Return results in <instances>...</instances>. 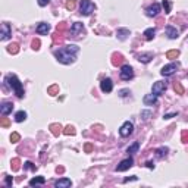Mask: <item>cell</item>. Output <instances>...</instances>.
Returning a JSON list of instances; mask_svg holds the SVG:
<instances>
[{
  "instance_id": "cell-11",
  "label": "cell",
  "mask_w": 188,
  "mask_h": 188,
  "mask_svg": "<svg viewBox=\"0 0 188 188\" xmlns=\"http://www.w3.org/2000/svg\"><path fill=\"white\" fill-rule=\"evenodd\" d=\"M100 88L103 93H110L113 90V81H112L110 78H104V79H101L100 82Z\"/></svg>"
},
{
  "instance_id": "cell-13",
  "label": "cell",
  "mask_w": 188,
  "mask_h": 188,
  "mask_svg": "<svg viewBox=\"0 0 188 188\" xmlns=\"http://www.w3.org/2000/svg\"><path fill=\"white\" fill-rule=\"evenodd\" d=\"M12 110H13V103H12V101H3V103L0 104V113L3 116L9 115Z\"/></svg>"
},
{
  "instance_id": "cell-2",
  "label": "cell",
  "mask_w": 188,
  "mask_h": 188,
  "mask_svg": "<svg viewBox=\"0 0 188 188\" xmlns=\"http://www.w3.org/2000/svg\"><path fill=\"white\" fill-rule=\"evenodd\" d=\"M5 81H6V84H8V85H9V87L13 90V93L16 94V97H18V99H24V96H25L24 87H22V82L18 79V77H16V75H12V74L6 75Z\"/></svg>"
},
{
  "instance_id": "cell-24",
  "label": "cell",
  "mask_w": 188,
  "mask_h": 188,
  "mask_svg": "<svg viewBox=\"0 0 188 188\" xmlns=\"http://www.w3.org/2000/svg\"><path fill=\"white\" fill-rule=\"evenodd\" d=\"M25 119H27V112H24V110L16 112V115H15V121L16 122H24Z\"/></svg>"
},
{
  "instance_id": "cell-44",
  "label": "cell",
  "mask_w": 188,
  "mask_h": 188,
  "mask_svg": "<svg viewBox=\"0 0 188 188\" xmlns=\"http://www.w3.org/2000/svg\"><path fill=\"white\" fill-rule=\"evenodd\" d=\"M2 126H9V121H8L6 118H3V119H2Z\"/></svg>"
},
{
  "instance_id": "cell-41",
  "label": "cell",
  "mask_w": 188,
  "mask_h": 188,
  "mask_svg": "<svg viewBox=\"0 0 188 188\" xmlns=\"http://www.w3.org/2000/svg\"><path fill=\"white\" fill-rule=\"evenodd\" d=\"M38 46H40V41H38V40H34V41H33V48H35V50H38Z\"/></svg>"
},
{
  "instance_id": "cell-17",
  "label": "cell",
  "mask_w": 188,
  "mask_h": 188,
  "mask_svg": "<svg viewBox=\"0 0 188 188\" xmlns=\"http://www.w3.org/2000/svg\"><path fill=\"white\" fill-rule=\"evenodd\" d=\"M35 31H37V34H40V35H47V33L50 31V25H48L47 22H41V24L37 25Z\"/></svg>"
},
{
  "instance_id": "cell-27",
  "label": "cell",
  "mask_w": 188,
  "mask_h": 188,
  "mask_svg": "<svg viewBox=\"0 0 188 188\" xmlns=\"http://www.w3.org/2000/svg\"><path fill=\"white\" fill-rule=\"evenodd\" d=\"M50 130H52V132H53V135H59L60 132H62V128H60V125H56V124H53V125H50Z\"/></svg>"
},
{
  "instance_id": "cell-36",
  "label": "cell",
  "mask_w": 188,
  "mask_h": 188,
  "mask_svg": "<svg viewBox=\"0 0 188 188\" xmlns=\"http://www.w3.org/2000/svg\"><path fill=\"white\" fill-rule=\"evenodd\" d=\"M12 163H13V166H12L13 170H18V169H19V159H13L12 160Z\"/></svg>"
},
{
  "instance_id": "cell-20",
  "label": "cell",
  "mask_w": 188,
  "mask_h": 188,
  "mask_svg": "<svg viewBox=\"0 0 188 188\" xmlns=\"http://www.w3.org/2000/svg\"><path fill=\"white\" fill-rule=\"evenodd\" d=\"M155 34H156V29L155 28H147L144 31V34H143V35H144V38L147 40V41H151V40L155 38Z\"/></svg>"
},
{
  "instance_id": "cell-6",
  "label": "cell",
  "mask_w": 188,
  "mask_h": 188,
  "mask_svg": "<svg viewBox=\"0 0 188 188\" xmlns=\"http://www.w3.org/2000/svg\"><path fill=\"white\" fill-rule=\"evenodd\" d=\"M132 132H134V124L130 121L124 122L122 126L119 128V135H121V137H130Z\"/></svg>"
},
{
  "instance_id": "cell-42",
  "label": "cell",
  "mask_w": 188,
  "mask_h": 188,
  "mask_svg": "<svg viewBox=\"0 0 188 188\" xmlns=\"http://www.w3.org/2000/svg\"><path fill=\"white\" fill-rule=\"evenodd\" d=\"M145 166L149 169H155V163L151 162V160H149V162H145Z\"/></svg>"
},
{
  "instance_id": "cell-8",
  "label": "cell",
  "mask_w": 188,
  "mask_h": 188,
  "mask_svg": "<svg viewBox=\"0 0 188 188\" xmlns=\"http://www.w3.org/2000/svg\"><path fill=\"white\" fill-rule=\"evenodd\" d=\"M132 165H134V159H132V157L124 159L121 163L116 166V172H125V170H128L130 168H132Z\"/></svg>"
},
{
  "instance_id": "cell-34",
  "label": "cell",
  "mask_w": 188,
  "mask_h": 188,
  "mask_svg": "<svg viewBox=\"0 0 188 188\" xmlns=\"http://www.w3.org/2000/svg\"><path fill=\"white\" fill-rule=\"evenodd\" d=\"M24 169H31V170H35V169H37V166H35V165H33L31 162H25V163H24Z\"/></svg>"
},
{
  "instance_id": "cell-40",
  "label": "cell",
  "mask_w": 188,
  "mask_h": 188,
  "mask_svg": "<svg viewBox=\"0 0 188 188\" xmlns=\"http://www.w3.org/2000/svg\"><path fill=\"white\" fill-rule=\"evenodd\" d=\"M178 115V112H174V113H168V115H165L163 118L165 119H170V118H174V116H176Z\"/></svg>"
},
{
  "instance_id": "cell-30",
  "label": "cell",
  "mask_w": 188,
  "mask_h": 188,
  "mask_svg": "<svg viewBox=\"0 0 188 188\" xmlns=\"http://www.w3.org/2000/svg\"><path fill=\"white\" fill-rule=\"evenodd\" d=\"M63 134L65 135H74L75 134V130H74V126H66V128H65V131H63Z\"/></svg>"
},
{
  "instance_id": "cell-45",
  "label": "cell",
  "mask_w": 188,
  "mask_h": 188,
  "mask_svg": "<svg viewBox=\"0 0 188 188\" xmlns=\"http://www.w3.org/2000/svg\"><path fill=\"white\" fill-rule=\"evenodd\" d=\"M91 150H93L91 144H85V151H91Z\"/></svg>"
},
{
  "instance_id": "cell-15",
  "label": "cell",
  "mask_w": 188,
  "mask_h": 188,
  "mask_svg": "<svg viewBox=\"0 0 188 188\" xmlns=\"http://www.w3.org/2000/svg\"><path fill=\"white\" fill-rule=\"evenodd\" d=\"M157 97L159 96H156V94H145L144 99H143V101H144V104L145 106H153V104H156L157 103Z\"/></svg>"
},
{
  "instance_id": "cell-26",
  "label": "cell",
  "mask_w": 188,
  "mask_h": 188,
  "mask_svg": "<svg viewBox=\"0 0 188 188\" xmlns=\"http://www.w3.org/2000/svg\"><path fill=\"white\" fill-rule=\"evenodd\" d=\"M179 56V50H169L166 53V58L168 59H176Z\"/></svg>"
},
{
  "instance_id": "cell-39",
  "label": "cell",
  "mask_w": 188,
  "mask_h": 188,
  "mask_svg": "<svg viewBox=\"0 0 188 188\" xmlns=\"http://www.w3.org/2000/svg\"><path fill=\"white\" fill-rule=\"evenodd\" d=\"M128 94H131L130 90H121V91H119V96L121 97H125V96H128Z\"/></svg>"
},
{
  "instance_id": "cell-22",
  "label": "cell",
  "mask_w": 188,
  "mask_h": 188,
  "mask_svg": "<svg viewBox=\"0 0 188 188\" xmlns=\"http://www.w3.org/2000/svg\"><path fill=\"white\" fill-rule=\"evenodd\" d=\"M138 149H140V143H138V141H135L134 144H131L130 147L126 149V153H128V155H134V153L138 151Z\"/></svg>"
},
{
  "instance_id": "cell-31",
  "label": "cell",
  "mask_w": 188,
  "mask_h": 188,
  "mask_svg": "<svg viewBox=\"0 0 188 188\" xmlns=\"http://www.w3.org/2000/svg\"><path fill=\"white\" fill-rule=\"evenodd\" d=\"M5 184H6V187H12V184H13V178H12L10 175H6V176H5Z\"/></svg>"
},
{
  "instance_id": "cell-28",
  "label": "cell",
  "mask_w": 188,
  "mask_h": 188,
  "mask_svg": "<svg viewBox=\"0 0 188 188\" xmlns=\"http://www.w3.org/2000/svg\"><path fill=\"white\" fill-rule=\"evenodd\" d=\"M162 5H163V9H165V13H170V2L169 0H163L162 2Z\"/></svg>"
},
{
  "instance_id": "cell-7",
  "label": "cell",
  "mask_w": 188,
  "mask_h": 188,
  "mask_svg": "<svg viewBox=\"0 0 188 188\" xmlns=\"http://www.w3.org/2000/svg\"><path fill=\"white\" fill-rule=\"evenodd\" d=\"M166 88H168L166 81H156L153 84V87H151V93L156 94V96H160V94H163L166 91Z\"/></svg>"
},
{
  "instance_id": "cell-25",
  "label": "cell",
  "mask_w": 188,
  "mask_h": 188,
  "mask_svg": "<svg viewBox=\"0 0 188 188\" xmlns=\"http://www.w3.org/2000/svg\"><path fill=\"white\" fill-rule=\"evenodd\" d=\"M8 52H9V53H12V54H16L18 52H19V46H18L16 43H12L9 47H8Z\"/></svg>"
},
{
  "instance_id": "cell-10",
  "label": "cell",
  "mask_w": 188,
  "mask_h": 188,
  "mask_svg": "<svg viewBox=\"0 0 188 188\" xmlns=\"http://www.w3.org/2000/svg\"><path fill=\"white\" fill-rule=\"evenodd\" d=\"M160 12V5L159 3H153V5H150L147 9H145V15L147 16H150V18H155V16H157Z\"/></svg>"
},
{
  "instance_id": "cell-29",
  "label": "cell",
  "mask_w": 188,
  "mask_h": 188,
  "mask_svg": "<svg viewBox=\"0 0 188 188\" xmlns=\"http://www.w3.org/2000/svg\"><path fill=\"white\" fill-rule=\"evenodd\" d=\"M174 90H175V93H176V94H182V93H184V87L179 84V82H175Z\"/></svg>"
},
{
  "instance_id": "cell-16",
  "label": "cell",
  "mask_w": 188,
  "mask_h": 188,
  "mask_svg": "<svg viewBox=\"0 0 188 188\" xmlns=\"http://www.w3.org/2000/svg\"><path fill=\"white\" fill-rule=\"evenodd\" d=\"M71 185H72V181L69 178H60L54 182V187L56 188H69Z\"/></svg>"
},
{
  "instance_id": "cell-4",
  "label": "cell",
  "mask_w": 188,
  "mask_h": 188,
  "mask_svg": "<svg viewBox=\"0 0 188 188\" xmlns=\"http://www.w3.org/2000/svg\"><path fill=\"white\" fill-rule=\"evenodd\" d=\"M119 77H121V79H124V81H130V79L134 78V69H132L130 65H124V66L121 68Z\"/></svg>"
},
{
  "instance_id": "cell-3",
  "label": "cell",
  "mask_w": 188,
  "mask_h": 188,
  "mask_svg": "<svg viewBox=\"0 0 188 188\" xmlns=\"http://www.w3.org/2000/svg\"><path fill=\"white\" fill-rule=\"evenodd\" d=\"M96 9V6L93 2L90 0H81V3H79V13L84 15V16H90V15L94 12Z\"/></svg>"
},
{
  "instance_id": "cell-5",
  "label": "cell",
  "mask_w": 188,
  "mask_h": 188,
  "mask_svg": "<svg viewBox=\"0 0 188 188\" xmlns=\"http://www.w3.org/2000/svg\"><path fill=\"white\" fill-rule=\"evenodd\" d=\"M178 68H179V62L176 63H169V65H166V66L162 68V71H160V74L163 75V77H170V75H174L176 71H178Z\"/></svg>"
},
{
  "instance_id": "cell-38",
  "label": "cell",
  "mask_w": 188,
  "mask_h": 188,
  "mask_svg": "<svg viewBox=\"0 0 188 188\" xmlns=\"http://www.w3.org/2000/svg\"><path fill=\"white\" fill-rule=\"evenodd\" d=\"M38 2V5L41 6V8H44V6H47L48 3H50V0H37Z\"/></svg>"
},
{
  "instance_id": "cell-19",
  "label": "cell",
  "mask_w": 188,
  "mask_h": 188,
  "mask_svg": "<svg viewBox=\"0 0 188 188\" xmlns=\"http://www.w3.org/2000/svg\"><path fill=\"white\" fill-rule=\"evenodd\" d=\"M137 59L140 60V62L143 63H149L151 59H153V53H143V54H138L137 56Z\"/></svg>"
},
{
  "instance_id": "cell-14",
  "label": "cell",
  "mask_w": 188,
  "mask_h": 188,
  "mask_svg": "<svg viewBox=\"0 0 188 188\" xmlns=\"http://www.w3.org/2000/svg\"><path fill=\"white\" fill-rule=\"evenodd\" d=\"M166 35H168L170 40H176L179 37V31L172 25H168L166 27Z\"/></svg>"
},
{
  "instance_id": "cell-21",
  "label": "cell",
  "mask_w": 188,
  "mask_h": 188,
  "mask_svg": "<svg viewBox=\"0 0 188 188\" xmlns=\"http://www.w3.org/2000/svg\"><path fill=\"white\" fill-rule=\"evenodd\" d=\"M168 151H169V149H168V147H159V149H156V150H155L156 156H157L159 159H162V157H165V156L168 155Z\"/></svg>"
},
{
  "instance_id": "cell-18",
  "label": "cell",
  "mask_w": 188,
  "mask_h": 188,
  "mask_svg": "<svg viewBox=\"0 0 188 188\" xmlns=\"http://www.w3.org/2000/svg\"><path fill=\"white\" fill-rule=\"evenodd\" d=\"M130 29L126 28H119L118 31H116V37H118V40H121V41H124V40L128 38V35H130Z\"/></svg>"
},
{
  "instance_id": "cell-32",
  "label": "cell",
  "mask_w": 188,
  "mask_h": 188,
  "mask_svg": "<svg viewBox=\"0 0 188 188\" xmlns=\"http://www.w3.org/2000/svg\"><path fill=\"white\" fill-rule=\"evenodd\" d=\"M19 140H21V135L18 134V132H13V134L10 135V141H12V143H18Z\"/></svg>"
},
{
  "instance_id": "cell-1",
  "label": "cell",
  "mask_w": 188,
  "mask_h": 188,
  "mask_svg": "<svg viewBox=\"0 0 188 188\" xmlns=\"http://www.w3.org/2000/svg\"><path fill=\"white\" fill-rule=\"evenodd\" d=\"M79 52V47L75 44H68L65 47H60L58 50H54L53 54L58 59V62L63 63V65H71L77 60V54Z\"/></svg>"
},
{
  "instance_id": "cell-33",
  "label": "cell",
  "mask_w": 188,
  "mask_h": 188,
  "mask_svg": "<svg viewBox=\"0 0 188 188\" xmlns=\"http://www.w3.org/2000/svg\"><path fill=\"white\" fill-rule=\"evenodd\" d=\"M150 116H151V110H143L141 112V118H143L144 121H147Z\"/></svg>"
},
{
  "instance_id": "cell-12",
  "label": "cell",
  "mask_w": 188,
  "mask_h": 188,
  "mask_svg": "<svg viewBox=\"0 0 188 188\" xmlns=\"http://www.w3.org/2000/svg\"><path fill=\"white\" fill-rule=\"evenodd\" d=\"M84 33V25L81 24V22H75V24H72V27H71V29H69V34L72 35V37H78L79 34Z\"/></svg>"
},
{
  "instance_id": "cell-37",
  "label": "cell",
  "mask_w": 188,
  "mask_h": 188,
  "mask_svg": "<svg viewBox=\"0 0 188 188\" xmlns=\"http://www.w3.org/2000/svg\"><path fill=\"white\" fill-rule=\"evenodd\" d=\"M58 90H59V88H58V85H53V87H50V88H48V93H50L52 96H56L54 93L58 91Z\"/></svg>"
},
{
  "instance_id": "cell-23",
  "label": "cell",
  "mask_w": 188,
  "mask_h": 188,
  "mask_svg": "<svg viewBox=\"0 0 188 188\" xmlns=\"http://www.w3.org/2000/svg\"><path fill=\"white\" fill-rule=\"evenodd\" d=\"M44 182H46V179H44L43 176H35V178H33L29 181V185H31V187H34V185H43Z\"/></svg>"
},
{
  "instance_id": "cell-9",
  "label": "cell",
  "mask_w": 188,
  "mask_h": 188,
  "mask_svg": "<svg viewBox=\"0 0 188 188\" xmlns=\"http://www.w3.org/2000/svg\"><path fill=\"white\" fill-rule=\"evenodd\" d=\"M10 35H12V28H10V25L3 22V24H2V33H0V41L9 40Z\"/></svg>"
},
{
  "instance_id": "cell-43",
  "label": "cell",
  "mask_w": 188,
  "mask_h": 188,
  "mask_svg": "<svg viewBox=\"0 0 188 188\" xmlns=\"http://www.w3.org/2000/svg\"><path fill=\"white\" fill-rule=\"evenodd\" d=\"M137 179H138V178H137V176H130V178H125V179H124V182H130V181H137Z\"/></svg>"
},
{
  "instance_id": "cell-35",
  "label": "cell",
  "mask_w": 188,
  "mask_h": 188,
  "mask_svg": "<svg viewBox=\"0 0 188 188\" xmlns=\"http://www.w3.org/2000/svg\"><path fill=\"white\" fill-rule=\"evenodd\" d=\"M75 8V0H68L66 2V9L68 10H72Z\"/></svg>"
}]
</instances>
